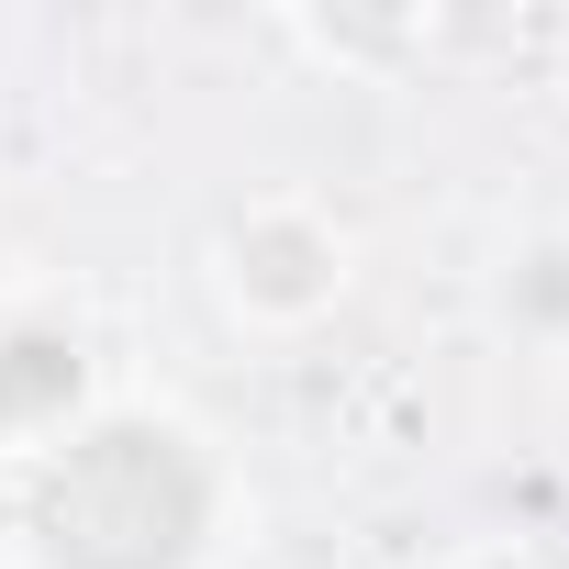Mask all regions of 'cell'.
<instances>
[{"mask_svg": "<svg viewBox=\"0 0 569 569\" xmlns=\"http://www.w3.org/2000/svg\"><path fill=\"white\" fill-rule=\"evenodd\" d=\"M491 336L513 358H569V212H536L491 257Z\"/></svg>", "mask_w": 569, "mask_h": 569, "instance_id": "277c9868", "label": "cell"}, {"mask_svg": "<svg viewBox=\"0 0 569 569\" xmlns=\"http://www.w3.org/2000/svg\"><path fill=\"white\" fill-rule=\"evenodd\" d=\"M425 569H547V558H536L525 536H447Z\"/></svg>", "mask_w": 569, "mask_h": 569, "instance_id": "8992f818", "label": "cell"}, {"mask_svg": "<svg viewBox=\"0 0 569 569\" xmlns=\"http://www.w3.org/2000/svg\"><path fill=\"white\" fill-rule=\"evenodd\" d=\"M358 268H369L358 223H347L325 190H302V179H268V190L223 201V223H212V246H201L212 313H223L234 336H257V347L325 336V325L358 302Z\"/></svg>", "mask_w": 569, "mask_h": 569, "instance_id": "7a4b0ae2", "label": "cell"}, {"mask_svg": "<svg viewBox=\"0 0 569 569\" xmlns=\"http://www.w3.org/2000/svg\"><path fill=\"white\" fill-rule=\"evenodd\" d=\"M279 34H291V46H313L325 68H358V79H391V57H413L425 46V23H325V12H291V23H279Z\"/></svg>", "mask_w": 569, "mask_h": 569, "instance_id": "5b68a950", "label": "cell"}, {"mask_svg": "<svg viewBox=\"0 0 569 569\" xmlns=\"http://www.w3.org/2000/svg\"><path fill=\"white\" fill-rule=\"evenodd\" d=\"M223 447L168 413L101 391L68 436L0 458V569H212L234 536Z\"/></svg>", "mask_w": 569, "mask_h": 569, "instance_id": "6da1fadb", "label": "cell"}, {"mask_svg": "<svg viewBox=\"0 0 569 569\" xmlns=\"http://www.w3.org/2000/svg\"><path fill=\"white\" fill-rule=\"evenodd\" d=\"M79 413H101V347H90L79 302L12 291L0 302V458L68 436Z\"/></svg>", "mask_w": 569, "mask_h": 569, "instance_id": "3957f363", "label": "cell"}]
</instances>
